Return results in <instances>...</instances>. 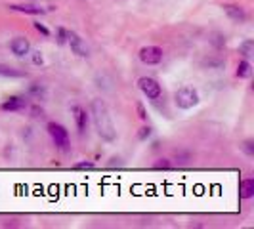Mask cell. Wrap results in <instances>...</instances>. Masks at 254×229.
<instances>
[{"label":"cell","mask_w":254,"mask_h":229,"mask_svg":"<svg viewBox=\"0 0 254 229\" xmlns=\"http://www.w3.org/2000/svg\"><path fill=\"white\" fill-rule=\"evenodd\" d=\"M90 109H92V120H94L98 136L103 141H109V143L117 140V128H115L113 116H111L107 103L103 102L102 98H96L90 103Z\"/></svg>","instance_id":"6da1fadb"},{"label":"cell","mask_w":254,"mask_h":229,"mask_svg":"<svg viewBox=\"0 0 254 229\" xmlns=\"http://www.w3.org/2000/svg\"><path fill=\"white\" fill-rule=\"evenodd\" d=\"M174 103H176L178 109H184V111L193 109L199 103V92L195 88H191V86H182L174 94Z\"/></svg>","instance_id":"7a4b0ae2"},{"label":"cell","mask_w":254,"mask_h":229,"mask_svg":"<svg viewBox=\"0 0 254 229\" xmlns=\"http://www.w3.org/2000/svg\"><path fill=\"white\" fill-rule=\"evenodd\" d=\"M48 134H50L52 141L56 143V147H60V149H69V130L64 126V124H60V122H48Z\"/></svg>","instance_id":"3957f363"},{"label":"cell","mask_w":254,"mask_h":229,"mask_svg":"<svg viewBox=\"0 0 254 229\" xmlns=\"http://www.w3.org/2000/svg\"><path fill=\"white\" fill-rule=\"evenodd\" d=\"M138 88L141 90V94L147 100H159L163 96L161 84L155 78H151V76H141V78H138Z\"/></svg>","instance_id":"277c9868"},{"label":"cell","mask_w":254,"mask_h":229,"mask_svg":"<svg viewBox=\"0 0 254 229\" xmlns=\"http://www.w3.org/2000/svg\"><path fill=\"white\" fill-rule=\"evenodd\" d=\"M140 61L145 65H159L165 57V52L159 46H143L140 50Z\"/></svg>","instance_id":"5b68a950"},{"label":"cell","mask_w":254,"mask_h":229,"mask_svg":"<svg viewBox=\"0 0 254 229\" xmlns=\"http://www.w3.org/2000/svg\"><path fill=\"white\" fill-rule=\"evenodd\" d=\"M0 109L4 113H19V111L29 109V100L27 96H10L6 102H2Z\"/></svg>","instance_id":"8992f818"},{"label":"cell","mask_w":254,"mask_h":229,"mask_svg":"<svg viewBox=\"0 0 254 229\" xmlns=\"http://www.w3.org/2000/svg\"><path fill=\"white\" fill-rule=\"evenodd\" d=\"M67 42H69L71 52H73L75 56H78V57H88V56H90L88 44L84 42V38H80L76 33L69 31V33H67Z\"/></svg>","instance_id":"52a82bcc"},{"label":"cell","mask_w":254,"mask_h":229,"mask_svg":"<svg viewBox=\"0 0 254 229\" xmlns=\"http://www.w3.org/2000/svg\"><path fill=\"white\" fill-rule=\"evenodd\" d=\"M10 50H12V54L17 56V57H25V56L31 54V42H29L27 37H15V38H12V42H10Z\"/></svg>","instance_id":"ba28073f"},{"label":"cell","mask_w":254,"mask_h":229,"mask_svg":"<svg viewBox=\"0 0 254 229\" xmlns=\"http://www.w3.org/2000/svg\"><path fill=\"white\" fill-rule=\"evenodd\" d=\"M224 12L228 15L233 23H245L247 21V12L245 8L239 6V4H226L224 6Z\"/></svg>","instance_id":"9c48e42d"},{"label":"cell","mask_w":254,"mask_h":229,"mask_svg":"<svg viewBox=\"0 0 254 229\" xmlns=\"http://www.w3.org/2000/svg\"><path fill=\"white\" fill-rule=\"evenodd\" d=\"M73 113H75V122H76V128H78V134H84L88 130L90 114L86 113V109H82L78 105L73 107Z\"/></svg>","instance_id":"30bf717a"},{"label":"cell","mask_w":254,"mask_h":229,"mask_svg":"<svg viewBox=\"0 0 254 229\" xmlns=\"http://www.w3.org/2000/svg\"><path fill=\"white\" fill-rule=\"evenodd\" d=\"M8 8H10V10H13V12L27 13V15H42V13L46 12L44 8L35 6V4H10Z\"/></svg>","instance_id":"8fae6325"},{"label":"cell","mask_w":254,"mask_h":229,"mask_svg":"<svg viewBox=\"0 0 254 229\" xmlns=\"http://www.w3.org/2000/svg\"><path fill=\"white\" fill-rule=\"evenodd\" d=\"M0 76H6V78H23V76H27V73L15 69L12 65H0Z\"/></svg>","instance_id":"7c38bea8"},{"label":"cell","mask_w":254,"mask_h":229,"mask_svg":"<svg viewBox=\"0 0 254 229\" xmlns=\"http://www.w3.org/2000/svg\"><path fill=\"white\" fill-rule=\"evenodd\" d=\"M235 75L239 76V78H251V75H253V65H251V61H249L247 57H245V59H241V61L237 63Z\"/></svg>","instance_id":"4fadbf2b"},{"label":"cell","mask_w":254,"mask_h":229,"mask_svg":"<svg viewBox=\"0 0 254 229\" xmlns=\"http://www.w3.org/2000/svg\"><path fill=\"white\" fill-rule=\"evenodd\" d=\"M239 195L241 199H253L254 197V179L247 178L241 181V187H239Z\"/></svg>","instance_id":"5bb4252c"},{"label":"cell","mask_w":254,"mask_h":229,"mask_svg":"<svg viewBox=\"0 0 254 229\" xmlns=\"http://www.w3.org/2000/svg\"><path fill=\"white\" fill-rule=\"evenodd\" d=\"M237 52L241 54L243 57H251V56L254 54V40L249 38V40L241 42V44H239V48H237Z\"/></svg>","instance_id":"9a60e30c"},{"label":"cell","mask_w":254,"mask_h":229,"mask_svg":"<svg viewBox=\"0 0 254 229\" xmlns=\"http://www.w3.org/2000/svg\"><path fill=\"white\" fill-rule=\"evenodd\" d=\"M29 94L40 100V98H44V94H46V88H44L42 84H38V82H33V84L29 86Z\"/></svg>","instance_id":"2e32d148"},{"label":"cell","mask_w":254,"mask_h":229,"mask_svg":"<svg viewBox=\"0 0 254 229\" xmlns=\"http://www.w3.org/2000/svg\"><path fill=\"white\" fill-rule=\"evenodd\" d=\"M33 25H35V29H37L38 33H40V35H42V37H50L52 33H50V29H48V27L44 25V23H40V21H35V23H33Z\"/></svg>","instance_id":"e0dca14e"},{"label":"cell","mask_w":254,"mask_h":229,"mask_svg":"<svg viewBox=\"0 0 254 229\" xmlns=\"http://www.w3.org/2000/svg\"><path fill=\"white\" fill-rule=\"evenodd\" d=\"M155 168H157V170H170V168H172V163H170L168 159H159V161L155 163Z\"/></svg>","instance_id":"ac0fdd59"},{"label":"cell","mask_w":254,"mask_h":229,"mask_svg":"<svg viewBox=\"0 0 254 229\" xmlns=\"http://www.w3.org/2000/svg\"><path fill=\"white\" fill-rule=\"evenodd\" d=\"M153 134V128L151 126H143V128H140V132H138V140H141V141H145L149 136Z\"/></svg>","instance_id":"d6986e66"},{"label":"cell","mask_w":254,"mask_h":229,"mask_svg":"<svg viewBox=\"0 0 254 229\" xmlns=\"http://www.w3.org/2000/svg\"><path fill=\"white\" fill-rule=\"evenodd\" d=\"M31 116H33V118H44L46 114H44V109H42V107L33 105V107H31Z\"/></svg>","instance_id":"ffe728a7"},{"label":"cell","mask_w":254,"mask_h":229,"mask_svg":"<svg viewBox=\"0 0 254 229\" xmlns=\"http://www.w3.org/2000/svg\"><path fill=\"white\" fill-rule=\"evenodd\" d=\"M243 149H245V153H247L249 157H253V155H254V141L247 140L245 143H243Z\"/></svg>","instance_id":"44dd1931"},{"label":"cell","mask_w":254,"mask_h":229,"mask_svg":"<svg viewBox=\"0 0 254 229\" xmlns=\"http://www.w3.org/2000/svg\"><path fill=\"white\" fill-rule=\"evenodd\" d=\"M136 111H138V116H140L141 120H147V111H145V107H143L141 102L136 103Z\"/></svg>","instance_id":"7402d4cb"},{"label":"cell","mask_w":254,"mask_h":229,"mask_svg":"<svg viewBox=\"0 0 254 229\" xmlns=\"http://www.w3.org/2000/svg\"><path fill=\"white\" fill-rule=\"evenodd\" d=\"M67 33H69V31L64 29V27L58 29V42H60V44H65V42H67Z\"/></svg>","instance_id":"603a6c76"},{"label":"cell","mask_w":254,"mask_h":229,"mask_svg":"<svg viewBox=\"0 0 254 229\" xmlns=\"http://www.w3.org/2000/svg\"><path fill=\"white\" fill-rule=\"evenodd\" d=\"M94 163H92V161H84V163H76L75 166H73V168H76V170H86V168H94Z\"/></svg>","instance_id":"cb8c5ba5"},{"label":"cell","mask_w":254,"mask_h":229,"mask_svg":"<svg viewBox=\"0 0 254 229\" xmlns=\"http://www.w3.org/2000/svg\"><path fill=\"white\" fill-rule=\"evenodd\" d=\"M33 63L35 65L44 63V57H42V54H40V52H33Z\"/></svg>","instance_id":"d4e9b609"},{"label":"cell","mask_w":254,"mask_h":229,"mask_svg":"<svg viewBox=\"0 0 254 229\" xmlns=\"http://www.w3.org/2000/svg\"><path fill=\"white\" fill-rule=\"evenodd\" d=\"M176 159H178V161H182V163H188V161H190V153L176 151Z\"/></svg>","instance_id":"484cf974"},{"label":"cell","mask_w":254,"mask_h":229,"mask_svg":"<svg viewBox=\"0 0 254 229\" xmlns=\"http://www.w3.org/2000/svg\"><path fill=\"white\" fill-rule=\"evenodd\" d=\"M33 2H35V0H33Z\"/></svg>","instance_id":"4316f807"}]
</instances>
